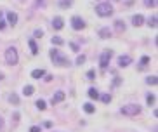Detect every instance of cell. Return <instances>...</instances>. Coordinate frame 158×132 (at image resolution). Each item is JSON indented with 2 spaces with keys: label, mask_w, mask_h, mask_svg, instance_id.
Segmentation results:
<instances>
[{
  "label": "cell",
  "mask_w": 158,
  "mask_h": 132,
  "mask_svg": "<svg viewBox=\"0 0 158 132\" xmlns=\"http://www.w3.org/2000/svg\"><path fill=\"white\" fill-rule=\"evenodd\" d=\"M59 5L63 7V9H68V7L73 5V0H59Z\"/></svg>",
  "instance_id": "cell-20"
},
{
  "label": "cell",
  "mask_w": 158,
  "mask_h": 132,
  "mask_svg": "<svg viewBox=\"0 0 158 132\" xmlns=\"http://www.w3.org/2000/svg\"><path fill=\"white\" fill-rule=\"evenodd\" d=\"M33 92H35V87L33 85H24L23 87V94L24 96H31Z\"/></svg>",
  "instance_id": "cell-17"
},
{
  "label": "cell",
  "mask_w": 158,
  "mask_h": 132,
  "mask_svg": "<svg viewBox=\"0 0 158 132\" xmlns=\"http://www.w3.org/2000/svg\"><path fill=\"white\" fill-rule=\"evenodd\" d=\"M87 78H89V80H94V78H96V71H94V70H89V71H87Z\"/></svg>",
  "instance_id": "cell-30"
},
{
  "label": "cell",
  "mask_w": 158,
  "mask_h": 132,
  "mask_svg": "<svg viewBox=\"0 0 158 132\" xmlns=\"http://www.w3.org/2000/svg\"><path fill=\"white\" fill-rule=\"evenodd\" d=\"M115 30H117L118 33L125 31V23H123L122 19H117V21H115Z\"/></svg>",
  "instance_id": "cell-12"
},
{
  "label": "cell",
  "mask_w": 158,
  "mask_h": 132,
  "mask_svg": "<svg viewBox=\"0 0 158 132\" xmlns=\"http://www.w3.org/2000/svg\"><path fill=\"white\" fill-rule=\"evenodd\" d=\"M5 63L9 64V66H16L18 64V61H19V56H18V51L14 49V47H9V49H5Z\"/></svg>",
  "instance_id": "cell-3"
},
{
  "label": "cell",
  "mask_w": 158,
  "mask_h": 132,
  "mask_svg": "<svg viewBox=\"0 0 158 132\" xmlns=\"http://www.w3.org/2000/svg\"><path fill=\"white\" fill-rule=\"evenodd\" d=\"M4 125H5V123H4V118H2V116H0V132L4 131Z\"/></svg>",
  "instance_id": "cell-35"
},
{
  "label": "cell",
  "mask_w": 158,
  "mask_h": 132,
  "mask_svg": "<svg viewBox=\"0 0 158 132\" xmlns=\"http://www.w3.org/2000/svg\"><path fill=\"white\" fill-rule=\"evenodd\" d=\"M4 28H5V23H4V21H0V30H4Z\"/></svg>",
  "instance_id": "cell-37"
},
{
  "label": "cell",
  "mask_w": 158,
  "mask_h": 132,
  "mask_svg": "<svg viewBox=\"0 0 158 132\" xmlns=\"http://www.w3.org/2000/svg\"><path fill=\"white\" fill-rule=\"evenodd\" d=\"M49 56H51L52 63H54L56 66H68V64H70L68 57H66V56H63V54L59 52V49H51Z\"/></svg>",
  "instance_id": "cell-1"
},
{
  "label": "cell",
  "mask_w": 158,
  "mask_h": 132,
  "mask_svg": "<svg viewBox=\"0 0 158 132\" xmlns=\"http://www.w3.org/2000/svg\"><path fill=\"white\" fill-rule=\"evenodd\" d=\"M130 63H132V57L130 56H120L118 57V66L120 68H127Z\"/></svg>",
  "instance_id": "cell-8"
},
{
  "label": "cell",
  "mask_w": 158,
  "mask_h": 132,
  "mask_svg": "<svg viewBox=\"0 0 158 132\" xmlns=\"http://www.w3.org/2000/svg\"><path fill=\"white\" fill-rule=\"evenodd\" d=\"M99 97H101L102 103H110V101H111V96L110 94H102V96H99Z\"/></svg>",
  "instance_id": "cell-28"
},
{
  "label": "cell",
  "mask_w": 158,
  "mask_h": 132,
  "mask_svg": "<svg viewBox=\"0 0 158 132\" xmlns=\"http://www.w3.org/2000/svg\"><path fill=\"white\" fill-rule=\"evenodd\" d=\"M35 104H37V108H38L40 111H43V110L47 108V104H45V101H43V99H38V101H37Z\"/></svg>",
  "instance_id": "cell-22"
},
{
  "label": "cell",
  "mask_w": 158,
  "mask_h": 132,
  "mask_svg": "<svg viewBox=\"0 0 158 132\" xmlns=\"http://www.w3.org/2000/svg\"><path fill=\"white\" fill-rule=\"evenodd\" d=\"M43 75H45V70H42V68H40V70H33V71H31V78H37V80H40Z\"/></svg>",
  "instance_id": "cell-13"
},
{
  "label": "cell",
  "mask_w": 158,
  "mask_h": 132,
  "mask_svg": "<svg viewBox=\"0 0 158 132\" xmlns=\"http://www.w3.org/2000/svg\"><path fill=\"white\" fill-rule=\"evenodd\" d=\"M99 37H101V38H110V37H111V30L106 28V26L101 28V30H99Z\"/></svg>",
  "instance_id": "cell-11"
},
{
  "label": "cell",
  "mask_w": 158,
  "mask_h": 132,
  "mask_svg": "<svg viewBox=\"0 0 158 132\" xmlns=\"http://www.w3.org/2000/svg\"><path fill=\"white\" fill-rule=\"evenodd\" d=\"M142 23H144V18H142L141 14H136V16L132 18V24H134V26H141Z\"/></svg>",
  "instance_id": "cell-14"
},
{
  "label": "cell",
  "mask_w": 158,
  "mask_h": 132,
  "mask_svg": "<svg viewBox=\"0 0 158 132\" xmlns=\"http://www.w3.org/2000/svg\"><path fill=\"white\" fill-rule=\"evenodd\" d=\"M64 97H66V94L63 91H58L56 94H52V97H51V104H59V103L64 101Z\"/></svg>",
  "instance_id": "cell-7"
},
{
  "label": "cell",
  "mask_w": 158,
  "mask_h": 132,
  "mask_svg": "<svg viewBox=\"0 0 158 132\" xmlns=\"http://www.w3.org/2000/svg\"><path fill=\"white\" fill-rule=\"evenodd\" d=\"M144 5H146L148 9H151V7H157V0H144Z\"/></svg>",
  "instance_id": "cell-24"
},
{
  "label": "cell",
  "mask_w": 158,
  "mask_h": 132,
  "mask_svg": "<svg viewBox=\"0 0 158 132\" xmlns=\"http://www.w3.org/2000/svg\"><path fill=\"white\" fill-rule=\"evenodd\" d=\"M51 42H52V45H63V44H64V40H63L61 37H52Z\"/></svg>",
  "instance_id": "cell-23"
},
{
  "label": "cell",
  "mask_w": 158,
  "mask_h": 132,
  "mask_svg": "<svg viewBox=\"0 0 158 132\" xmlns=\"http://www.w3.org/2000/svg\"><path fill=\"white\" fill-rule=\"evenodd\" d=\"M96 12H98V16L101 18H108V16H111L113 14V7H111V4H99L96 5Z\"/></svg>",
  "instance_id": "cell-4"
},
{
  "label": "cell",
  "mask_w": 158,
  "mask_h": 132,
  "mask_svg": "<svg viewBox=\"0 0 158 132\" xmlns=\"http://www.w3.org/2000/svg\"><path fill=\"white\" fill-rule=\"evenodd\" d=\"M148 63H149V57H148V56L141 57V66H142V68H144V66H148Z\"/></svg>",
  "instance_id": "cell-27"
},
{
  "label": "cell",
  "mask_w": 158,
  "mask_h": 132,
  "mask_svg": "<svg viewBox=\"0 0 158 132\" xmlns=\"http://www.w3.org/2000/svg\"><path fill=\"white\" fill-rule=\"evenodd\" d=\"M111 57H113V51H104V52L101 54V57H99V66H101V70H102V71L110 66Z\"/></svg>",
  "instance_id": "cell-5"
},
{
  "label": "cell",
  "mask_w": 158,
  "mask_h": 132,
  "mask_svg": "<svg viewBox=\"0 0 158 132\" xmlns=\"http://www.w3.org/2000/svg\"><path fill=\"white\" fill-rule=\"evenodd\" d=\"M70 47H71V51H73V52H78V51H80L78 44H75V42H70Z\"/></svg>",
  "instance_id": "cell-29"
},
{
  "label": "cell",
  "mask_w": 158,
  "mask_h": 132,
  "mask_svg": "<svg viewBox=\"0 0 158 132\" xmlns=\"http://www.w3.org/2000/svg\"><path fill=\"white\" fill-rule=\"evenodd\" d=\"M45 78H43V80H45V82H51V80H52V75H47V73H45Z\"/></svg>",
  "instance_id": "cell-34"
},
{
  "label": "cell",
  "mask_w": 158,
  "mask_h": 132,
  "mask_svg": "<svg viewBox=\"0 0 158 132\" xmlns=\"http://www.w3.org/2000/svg\"><path fill=\"white\" fill-rule=\"evenodd\" d=\"M83 111H85V113H94V111H96V106L90 104V103H85V104H83Z\"/></svg>",
  "instance_id": "cell-18"
},
{
  "label": "cell",
  "mask_w": 158,
  "mask_h": 132,
  "mask_svg": "<svg viewBox=\"0 0 158 132\" xmlns=\"http://www.w3.org/2000/svg\"><path fill=\"white\" fill-rule=\"evenodd\" d=\"M120 113L125 115V116H137L141 113V106L136 104V103H130V104H125L120 108Z\"/></svg>",
  "instance_id": "cell-2"
},
{
  "label": "cell",
  "mask_w": 158,
  "mask_h": 132,
  "mask_svg": "<svg viewBox=\"0 0 158 132\" xmlns=\"http://www.w3.org/2000/svg\"><path fill=\"white\" fill-rule=\"evenodd\" d=\"M33 37H35V38H42V37H43V31H42V30H35V31H33Z\"/></svg>",
  "instance_id": "cell-31"
},
{
  "label": "cell",
  "mask_w": 158,
  "mask_h": 132,
  "mask_svg": "<svg viewBox=\"0 0 158 132\" xmlns=\"http://www.w3.org/2000/svg\"><path fill=\"white\" fill-rule=\"evenodd\" d=\"M146 101H148V104H149V106H153L157 99H155V96H153V94H148V96H146Z\"/></svg>",
  "instance_id": "cell-25"
},
{
  "label": "cell",
  "mask_w": 158,
  "mask_h": 132,
  "mask_svg": "<svg viewBox=\"0 0 158 132\" xmlns=\"http://www.w3.org/2000/svg\"><path fill=\"white\" fill-rule=\"evenodd\" d=\"M0 18H2V12H0Z\"/></svg>",
  "instance_id": "cell-38"
},
{
  "label": "cell",
  "mask_w": 158,
  "mask_h": 132,
  "mask_svg": "<svg viewBox=\"0 0 158 132\" xmlns=\"http://www.w3.org/2000/svg\"><path fill=\"white\" fill-rule=\"evenodd\" d=\"M30 132H42V129L37 127V125H33V127H30Z\"/></svg>",
  "instance_id": "cell-33"
},
{
  "label": "cell",
  "mask_w": 158,
  "mask_h": 132,
  "mask_svg": "<svg viewBox=\"0 0 158 132\" xmlns=\"http://www.w3.org/2000/svg\"><path fill=\"white\" fill-rule=\"evenodd\" d=\"M28 45H30V49H31V54H38V45L35 44V40L31 38V40H28Z\"/></svg>",
  "instance_id": "cell-15"
},
{
  "label": "cell",
  "mask_w": 158,
  "mask_h": 132,
  "mask_svg": "<svg viewBox=\"0 0 158 132\" xmlns=\"http://www.w3.org/2000/svg\"><path fill=\"white\" fill-rule=\"evenodd\" d=\"M9 101H11V104H14V106L19 104V97H18V94H14V92L9 96Z\"/></svg>",
  "instance_id": "cell-19"
},
{
  "label": "cell",
  "mask_w": 158,
  "mask_h": 132,
  "mask_svg": "<svg viewBox=\"0 0 158 132\" xmlns=\"http://www.w3.org/2000/svg\"><path fill=\"white\" fill-rule=\"evenodd\" d=\"M43 4H45V0H37V5H40V7H43Z\"/></svg>",
  "instance_id": "cell-36"
},
{
  "label": "cell",
  "mask_w": 158,
  "mask_h": 132,
  "mask_svg": "<svg viewBox=\"0 0 158 132\" xmlns=\"http://www.w3.org/2000/svg\"><path fill=\"white\" fill-rule=\"evenodd\" d=\"M148 24H149V28H157V16L148 19Z\"/></svg>",
  "instance_id": "cell-26"
},
{
  "label": "cell",
  "mask_w": 158,
  "mask_h": 132,
  "mask_svg": "<svg viewBox=\"0 0 158 132\" xmlns=\"http://www.w3.org/2000/svg\"><path fill=\"white\" fill-rule=\"evenodd\" d=\"M7 21H9V24H12V26H16L18 24V14L16 12H7Z\"/></svg>",
  "instance_id": "cell-10"
},
{
  "label": "cell",
  "mask_w": 158,
  "mask_h": 132,
  "mask_svg": "<svg viewBox=\"0 0 158 132\" xmlns=\"http://www.w3.org/2000/svg\"><path fill=\"white\" fill-rule=\"evenodd\" d=\"M146 83H148V85H157V83H158V78L155 75L148 76V78H146Z\"/></svg>",
  "instance_id": "cell-21"
},
{
  "label": "cell",
  "mask_w": 158,
  "mask_h": 132,
  "mask_svg": "<svg viewBox=\"0 0 158 132\" xmlns=\"http://www.w3.org/2000/svg\"><path fill=\"white\" fill-rule=\"evenodd\" d=\"M71 26H73V30L80 31V30L85 28V21L82 18H78V16H75V18H71Z\"/></svg>",
  "instance_id": "cell-6"
},
{
  "label": "cell",
  "mask_w": 158,
  "mask_h": 132,
  "mask_svg": "<svg viewBox=\"0 0 158 132\" xmlns=\"http://www.w3.org/2000/svg\"><path fill=\"white\" fill-rule=\"evenodd\" d=\"M83 63H85V56L82 54V56L77 57V64H83Z\"/></svg>",
  "instance_id": "cell-32"
},
{
  "label": "cell",
  "mask_w": 158,
  "mask_h": 132,
  "mask_svg": "<svg viewBox=\"0 0 158 132\" xmlns=\"http://www.w3.org/2000/svg\"><path fill=\"white\" fill-rule=\"evenodd\" d=\"M87 94H89V97H90V99H99V92H98V89H96V87H90Z\"/></svg>",
  "instance_id": "cell-16"
},
{
  "label": "cell",
  "mask_w": 158,
  "mask_h": 132,
  "mask_svg": "<svg viewBox=\"0 0 158 132\" xmlns=\"http://www.w3.org/2000/svg\"><path fill=\"white\" fill-rule=\"evenodd\" d=\"M63 26H64V23H63V18L56 16V18L52 19V28H54V30H63Z\"/></svg>",
  "instance_id": "cell-9"
}]
</instances>
